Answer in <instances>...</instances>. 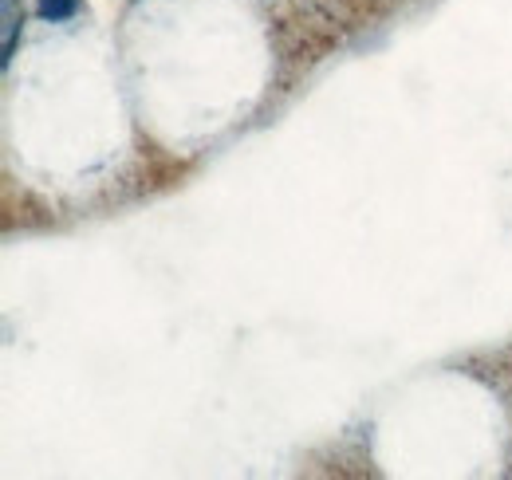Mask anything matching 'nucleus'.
I'll list each match as a JSON object with an SVG mask.
<instances>
[{"instance_id": "f257e3e1", "label": "nucleus", "mask_w": 512, "mask_h": 480, "mask_svg": "<svg viewBox=\"0 0 512 480\" xmlns=\"http://www.w3.org/2000/svg\"><path fill=\"white\" fill-rule=\"evenodd\" d=\"M16 36H20V4L16 0H0V63L4 67L16 52Z\"/></svg>"}, {"instance_id": "f03ea898", "label": "nucleus", "mask_w": 512, "mask_h": 480, "mask_svg": "<svg viewBox=\"0 0 512 480\" xmlns=\"http://www.w3.org/2000/svg\"><path fill=\"white\" fill-rule=\"evenodd\" d=\"M36 12L48 20V24H64L79 12V0H36Z\"/></svg>"}]
</instances>
